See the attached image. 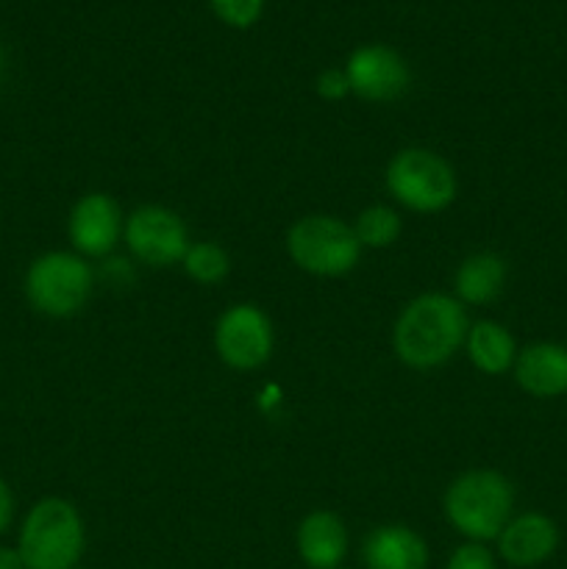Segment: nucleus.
Returning <instances> with one entry per match:
<instances>
[{
	"instance_id": "4be33fe9",
	"label": "nucleus",
	"mask_w": 567,
	"mask_h": 569,
	"mask_svg": "<svg viewBox=\"0 0 567 569\" xmlns=\"http://www.w3.org/2000/svg\"><path fill=\"white\" fill-rule=\"evenodd\" d=\"M11 520H14V495H11L9 483L0 478V533L9 531Z\"/></svg>"
},
{
	"instance_id": "9b49d317",
	"label": "nucleus",
	"mask_w": 567,
	"mask_h": 569,
	"mask_svg": "<svg viewBox=\"0 0 567 569\" xmlns=\"http://www.w3.org/2000/svg\"><path fill=\"white\" fill-rule=\"evenodd\" d=\"M498 556L509 567L531 569L545 565L559 548V526L543 511L515 515L500 531Z\"/></svg>"
},
{
	"instance_id": "0eeeda50",
	"label": "nucleus",
	"mask_w": 567,
	"mask_h": 569,
	"mask_svg": "<svg viewBox=\"0 0 567 569\" xmlns=\"http://www.w3.org/2000/svg\"><path fill=\"white\" fill-rule=\"evenodd\" d=\"M122 244L128 248V256L139 264L167 270V267L181 264L192 239H189V228L178 211L167 209V206L145 203L126 217Z\"/></svg>"
},
{
	"instance_id": "412c9836",
	"label": "nucleus",
	"mask_w": 567,
	"mask_h": 569,
	"mask_svg": "<svg viewBox=\"0 0 567 569\" xmlns=\"http://www.w3.org/2000/svg\"><path fill=\"white\" fill-rule=\"evenodd\" d=\"M315 92L326 103H339V100L348 98L350 83L342 67H328V70H322L315 81Z\"/></svg>"
},
{
	"instance_id": "dca6fc26",
	"label": "nucleus",
	"mask_w": 567,
	"mask_h": 569,
	"mask_svg": "<svg viewBox=\"0 0 567 569\" xmlns=\"http://www.w3.org/2000/svg\"><path fill=\"white\" fill-rule=\"evenodd\" d=\"M481 376H506L515 367L517 342L506 326L495 320H478L467 328L465 348H461Z\"/></svg>"
},
{
	"instance_id": "ddd939ff",
	"label": "nucleus",
	"mask_w": 567,
	"mask_h": 569,
	"mask_svg": "<svg viewBox=\"0 0 567 569\" xmlns=\"http://www.w3.org/2000/svg\"><path fill=\"white\" fill-rule=\"evenodd\" d=\"M517 387L539 400L567 395V348L556 342H534L517 350L515 367Z\"/></svg>"
},
{
	"instance_id": "20e7f679",
	"label": "nucleus",
	"mask_w": 567,
	"mask_h": 569,
	"mask_svg": "<svg viewBox=\"0 0 567 569\" xmlns=\"http://www.w3.org/2000/svg\"><path fill=\"white\" fill-rule=\"evenodd\" d=\"M384 187L398 206L415 214H439L459 194V178L450 161L431 148H400L384 170Z\"/></svg>"
},
{
	"instance_id": "aec40b11",
	"label": "nucleus",
	"mask_w": 567,
	"mask_h": 569,
	"mask_svg": "<svg viewBox=\"0 0 567 569\" xmlns=\"http://www.w3.org/2000/svg\"><path fill=\"white\" fill-rule=\"evenodd\" d=\"M445 569H495V556L487 545L465 542L450 553Z\"/></svg>"
},
{
	"instance_id": "7ed1b4c3",
	"label": "nucleus",
	"mask_w": 567,
	"mask_h": 569,
	"mask_svg": "<svg viewBox=\"0 0 567 569\" xmlns=\"http://www.w3.org/2000/svg\"><path fill=\"white\" fill-rule=\"evenodd\" d=\"M87 528L76 503L64 498H42L22 520L17 553L26 569H78Z\"/></svg>"
},
{
	"instance_id": "39448f33",
	"label": "nucleus",
	"mask_w": 567,
	"mask_h": 569,
	"mask_svg": "<svg viewBox=\"0 0 567 569\" xmlns=\"http://www.w3.org/2000/svg\"><path fill=\"white\" fill-rule=\"evenodd\" d=\"M94 292V270L72 250H48L28 264L26 298L50 320H70L87 309Z\"/></svg>"
},
{
	"instance_id": "b1692460",
	"label": "nucleus",
	"mask_w": 567,
	"mask_h": 569,
	"mask_svg": "<svg viewBox=\"0 0 567 569\" xmlns=\"http://www.w3.org/2000/svg\"><path fill=\"white\" fill-rule=\"evenodd\" d=\"M3 72H6V50L0 44V81H3Z\"/></svg>"
},
{
	"instance_id": "f3484780",
	"label": "nucleus",
	"mask_w": 567,
	"mask_h": 569,
	"mask_svg": "<svg viewBox=\"0 0 567 569\" xmlns=\"http://www.w3.org/2000/svg\"><path fill=\"white\" fill-rule=\"evenodd\" d=\"M354 226L356 239H359L361 250H387L398 242L400 231H404V222H400V214L387 203H372L367 209H361L356 214V220L350 222Z\"/></svg>"
},
{
	"instance_id": "f257e3e1",
	"label": "nucleus",
	"mask_w": 567,
	"mask_h": 569,
	"mask_svg": "<svg viewBox=\"0 0 567 569\" xmlns=\"http://www.w3.org/2000/svg\"><path fill=\"white\" fill-rule=\"evenodd\" d=\"M467 328V311L454 295L422 292L395 317L392 350L409 370H437L465 348Z\"/></svg>"
},
{
	"instance_id": "f8f14e48",
	"label": "nucleus",
	"mask_w": 567,
	"mask_h": 569,
	"mask_svg": "<svg viewBox=\"0 0 567 569\" xmlns=\"http://www.w3.org/2000/svg\"><path fill=\"white\" fill-rule=\"evenodd\" d=\"M350 548V533L342 517L331 509H315L298 522L295 550L309 569H339Z\"/></svg>"
},
{
	"instance_id": "1a4fd4ad",
	"label": "nucleus",
	"mask_w": 567,
	"mask_h": 569,
	"mask_svg": "<svg viewBox=\"0 0 567 569\" xmlns=\"http://www.w3.org/2000/svg\"><path fill=\"white\" fill-rule=\"evenodd\" d=\"M350 94L367 103H395L411 87V70L404 56L389 44H359L345 61Z\"/></svg>"
},
{
	"instance_id": "423d86ee",
	"label": "nucleus",
	"mask_w": 567,
	"mask_h": 569,
	"mask_svg": "<svg viewBox=\"0 0 567 569\" xmlns=\"http://www.w3.org/2000/svg\"><path fill=\"white\" fill-rule=\"evenodd\" d=\"M284 248L300 272L315 278L348 276L361 259V244L354 226L337 214H306L295 220Z\"/></svg>"
},
{
	"instance_id": "2eb2a0df",
	"label": "nucleus",
	"mask_w": 567,
	"mask_h": 569,
	"mask_svg": "<svg viewBox=\"0 0 567 569\" xmlns=\"http://www.w3.org/2000/svg\"><path fill=\"white\" fill-rule=\"evenodd\" d=\"M509 278L504 256L493 250H478L459 261L454 272V298L461 306H489L500 298Z\"/></svg>"
},
{
	"instance_id": "6ab92c4d",
	"label": "nucleus",
	"mask_w": 567,
	"mask_h": 569,
	"mask_svg": "<svg viewBox=\"0 0 567 569\" xmlns=\"http://www.w3.org/2000/svg\"><path fill=\"white\" fill-rule=\"evenodd\" d=\"M209 6L217 20L237 31L253 28L265 14V0H209Z\"/></svg>"
},
{
	"instance_id": "a211bd4d",
	"label": "nucleus",
	"mask_w": 567,
	"mask_h": 569,
	"mask_svg": "<svg viewBox=\"0 0 567 569\" xmlns=\"http://www.w3.org/2000/svg\"><path fill=\"white\" fill-rule=\"evenodd\" d=\"M181 267L189 281H195L198 287H217L231 272V256L226 253L222 244L211 242V239H200V242L189 244Z\"/></svg>"
},
{
	"instance_id": "5701e85b",
	"label": "nucleus",
	"mask_w": 567,
	"mask_h": 569,
	"mask_svg": "<svg viewBox=\"0 0 567 569\" xmlns=\"http://www.w3.org/2000/svg\"><path fill=\"white\" fill-rule=\"evenodd\" d=\"M0 569H26L17 548H0Z\"/></svg>"
},
{
	"instance_id": "f03ea898",
	"label": "nucleus",
	"mask_w": 567,
	"mask_h": 569,
	"mask_svg": "<svg viewBox=\"0 0 567 569\" xmlns=\"http://www.w3.org/2000/svg\"><path fill=\"white\" fill-rule=\"evenodd\" d=\"M442 511L448 526L467 542H495L515 517V487L498 470H465L445 489Z\"/></svg>"
},
{
	"instance_id": "6e6552de",
	"label": "nucleus",
	"mask_w": 567,
	"mask_h": 569,
	"mask_svg": "<svg viewBox=\"0 0 567 569\" xmlns=\"http://www.w3.org/2000/svg\"><path fill=\"white\" fill-rule=\"evenodd\" d=\"M215 353L228 370L253 372L270 361L276 331L267 311L256 303H231L215 322Z\"/></svg>"
},
{
	"instance_id": "9d476101",
	"label": "nucleus",
	"mask_w": 567,
	"mask_h": 569,
	"mask_svg": "<svg viewBox=\"0 0 567 569\" xmlns=\"http://www.w3.org/2000/svg\"><path fill=\"white\" fill-rule=\"evenodd\" d=\"M126 214L120 203L106 192H87L72 203L67 217V237L72 253L83 259H106L122 242Z\"/></svg>"
},
{
	"instance_id": "4468645a",
	"label": "nucleus",
	"mask_w": 567,
	"mask_h": 569,
	"mask_svg": "<svg viewBox=\"0 0 567 569\" xmlns=\"http://www.w3.org/2000/svg\"><path fill=\"white\" fill-rule=\"evenodd\" d=\"M361 565L365 569H428V545L415 528L387 522L365 537Z\"/></svg>"
}]
</instances>
